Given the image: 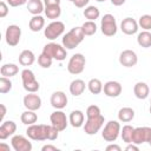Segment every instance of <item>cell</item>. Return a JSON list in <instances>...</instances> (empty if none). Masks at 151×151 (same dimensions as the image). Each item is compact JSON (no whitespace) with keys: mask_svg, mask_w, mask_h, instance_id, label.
Masks as SVG:
<instances>
[{"mask_svg":"<svg viewBox=\"0 0 151 151\" xmlns=\"http://www.w3.org/2000/svg\"><path fill=\"white\" fill-rule=\"evenodd\" d=\"M100 31L106 37H113L117 31H118V26H117V21L116 18L112 14H105L101 18V22H100Z\"/></svg>","mask_w":151,"mask_h":151,"instance_id":"cell-7","label":"cell"},{"mask_svg":"<svg viewBox=\"0 0 151 151\" xmlns=\"http://www.w3.org/2000/svg\"><path fill=\"white\" fill-rule=\"evenodd\" d=\"M149 145H150V146H151V139H150V142H149Z\"/></svg>","mask_w":151,"mask_h":151,"instance_id":"cell-50","label":"cell"},{"mask_svg":"<svg viewBox=\"0 0 151 151\" xmlns=\"http://www.w3.org/2000/svg\"><path fill=\"white\" fill-rule=\"evenodd\" d=\"M9 151V145H6L5 143H1L0 144V151Z\"/></svg>","mask_w":151,"mask_h":151,"instance_id":"cell-48","label":"cell"},{"mask_svg":"<svg viewBox=\"0 0 151 151\" xmlns=\"http://www.w3.org/2000/svg\"><path fill=\"white\" fill-rule=\"evenodd\" d=\"M0 110H1L0 120H1V122H4V118H5V116H6V112H7V110H6V106H5L4 104H0Z\"/></svg>","mask_w":151,"mask_h":151,"instance_id":"cell-45","label":"cell"},{"mask_svg":"<svg viewBox=\"0 0 151 151\" xmlns=\"http://www.w3.org/2000/svg\"><path fill=\"white\" fill-rule=\"evenodd\" d=\"M85 87H86V85H85V81L84 80H81V79H74L70 84V93L72 96H74V97H78V96H80V94L84 93Z\"/></svg>","mask_w":151,"mask_h":151,"instance_id":"cell-22","label":"cell"},{"mask_svg":"<svg viewBox=\"0 0 151 151\" xmlns=\"http://www.w3.org/2000/svg\"><path fill=\"white\" fill-rule=\"evenodd\" d=\"M83 13H84V17L91 21H96V19H98L100 15V12H99L98 7H96V6H87Z\"/></svg>","mask_w":151,"mask_h":151,"instance_id":"cell-32","label":"cell"},{"mask_svg":"<svg viewBox=\"0 0 151 151\" xmlns=\"http://www.w3.org/2000/svg\"><path fill=\"white\" fill-rule=\"evenodd\" d=\"M138 25L144 29V31H150L151 29V15L150 14H144L139 18Z\"/></svg>","mask_w":151,"mask_h":151,"instance_id":"cell-36","label":"cell"},{"mask_svg":"<svg viewBox=\"0 0 151 151\" xmlns=\"http://www.w3.org/2000/svg\"><path fill=\"white\" fill-rule=\"evenodd\" d=\"M7 4L11 6V7H18V6H22L25 5L28 0H6Z\"/></svg>","mask_w":151,"mask_h":151,"instance_id":"cell-40","label":"cell"},{"mask_svg":"<svg viewBox=\"0 0 151 151\" xmlns=\"http://www.w3.org/2000/svg\"><path fill=\"white\" fill-rule=\"evenodd\" d=\"M17 131V124L13 120H4L0 126V139L5 140L8 137L13 136Z\"/></svg>","mask_w":151,"mask_h":151,"instance_id":"cell-19","label":"cell"},{"mask_svg":"<svg viewBox=\"0 0 151 151\" xmlns=\"http://www.w3.org/2000/svg\"><path fill=\"white\" fill-rule=\"evenodd\" d=\"M45 26V19L39 14V15H33L28 22V27L32 32H39L44 28Z\"/></svg>","mask_w":151,"mask_h":151,"instance_id":"cell-25","label":"cell"},{"mask_svg":"<svg viewBox=\"0 0 151 151\" xmlns=\"http://www.w3.org/2000/svg\"><path fill=\"white\" fill-rule=\"evenodd\" d=\"M24 106L27 110H32V111H37L41 107V98L33 93V92H28V94H26L22 99Z\"/></svg>","mask_w":151,"mask_h":151,"instance_id":"cell-16","label":"cell"},{"mask_svg":"<svg viewBox=\"0 0 151 151\" xmlns=\"http://www.w3.org/2000/svg\"><path fill=\"white\" fill-rule=\"evenodd\" d=\"M96 1H98V2H104L105 0H96Z\"/></svg>","mask_w":151,"mask_h":151,"instance_id":"cell-49","label":"cell"},{"mask_svg":"<svg viewBox=\"0 0 151 151\" xmlns=\"http://www.w3.org/2000/svg\"><path fill=\"white\" fill-rule=\"evenodd\" d=\"M85 64H86V59L81 53H76L71 57V59L68 60L67 64V71L71 74H80L84 68H85Z\"/></svg>","mask_w":151,"mask_h":151,"instance_id":"cell-8","label":"cell"},{"mask_svg":"<svg viewBox=\"0 0 151 151\" xmlns=\"http://www.w3.org/2000/svg\"><path fill=\"white\" fill-rule=\"evenodd\" d=\"M20 120L22 124L25 125H32V124H35L37 120H38V116L35 113V111H32V110H26L21 113L20 116Z\"/></svg>","mask_w":151,"mask_h":151,"instance_id":"cell-27","label":"cell"},{"mask_svg":"<svg viewBox=\"0 0 151 151\" xmlns=\"http://www.w3.org/2000/svg\"><path fill=\"white\" fill-rule=\"evenodd\" d=\"M18 72H19V67H18L15 64H4V65L1 66V68H0L1 76L7 77V78L14 77Z\"/></svg>","mask_w":151,"mask_h":151,"instance_id":"cell-30","label":"cell"},{"mask_svg":"<svg viewBox=\"0 0 151 151\" xmlns=\"http://www.w3.org/2000/svg\"><path fill=\"white\" fill-rule=\"evenodd\" d=\"M68 1H72V2H73V1H74V0H68Z\"/></svg>","mask_w":151,"mask_h":151,"instance_id":"cell-52","label":"cell"},{"mask_svg":"<svg viewBox=\"0 0 151 151\" xmlns=\"http://www.w3.org/2000/svg\"><path fill=\"white\" fill-rule=\"evenodd\" d=\"M137 42L140 47L149 48L151 47V32L149 31H143L137 35Z\"/></svg>","mask_w":151,"mask_h":151,"instance_id":"cell-29","label":"cell"},{"mask_svg":"<svg viewBox=\"0 0 151 151\" xmlns=\"http://www.w3.org/2000/svg\"><path fill=\"white\" fill-rule=\"evenodd\" d=\"M87 87H88V91L92 93V94H99L101 91H103V83L97 79V78H92L90 79V81L87 83Z\"/></svg>","mask_w":151,"mask_h":151,"instance_id":"cell-31","label":"cell"},{"mask_svg":"<svg viewBox=\"0 0 151 151\" xmlns=\"http://www.w3.org/2000/svg\"><path fill=\"white\" fill-rule=\"evenodd\" d=\"M81 28H83V32L85 35H93L97 32V25L94 21H91V20L85 21L81 25Z\"/></svg>","mask_w":151,"mask_h":151,"instance_id":"cell-34","label":"cell"},{"mask_svg":"<svg viewBox=\"0 0 151 151\" xmlns=\"http://www.w3.org/2000/svg\"><path fill=\"white\" fill-rule=\"evenodd\" d=\"M52 61H53V59H52L51 57L46 55V54L42 53V52H41V54L38 57V64H39L42 68H48V67H51V66H52Z\"/></svg>","mask_w":151,"mask_h":151,"instance_id":"cell-37","label":"cell"},{"mask_svg":"<svg viewBox=\"0 0 151 151\" xmlns=\"http://www.w3.org/2000/svg\"><path fill=\"white\" fill-rule=\"evenodd\" d=\"M21 80H22V86H24V88H25L27 92H33V93H35V92L39 91L40 85H39L38 80L35 79L34 73H33L31 70L25 68V70L21 71Z\"/></svg>","mask_w":151,"mask_h":151,"instance_id":"cell-6","label":"cell"},{"mask_svg":"<svg viewBox=\"0 0 151 151\" xmlns=\"http://www.w3.org/2000/svg\"><path fill=\"white\" fill-rule=\"evenodd\" d=\"M133 93L138 99H146L150 93V88L146 83L144 81H138L133 86Z\"/></svg>","mask_w":151,"mask_h":151,"instance_id":"cell-21","label":"cell"},{"mask_svg":"<svg viewBox=\"0 0 151 151\" xmlns=\"http://www.w3.org/2000/svg\"><path fill=\"white\" fill-rule=\"evenodd\" d=\"M125 1L126 0H111V4L113 6H122V5L125 4Z\"/></svg>","mask_w":151,"mask_h":151,"instance_id":"cell-47","label":"cell"},{"mask_svg":"<svg viewBox=\"0 0 151 151\" xmlns=\"http://www.w3.org/2000/svg\"><path fill=\"white\" fill-rule=\"evenodd\" d=\"M21 38V28L18 25H9L6 28L5 32V39H6V44L8 46H17L20 41Z\"/></svg>","mask_w":151,"mask_h":151,"instance_id":"cell-10","label":"cell"},{"mask_svg":"<svg viewBox=\"0 0 151 151\" xmlns=\"http://www.w3.org/2000/svg\"><path fill=\"white\" fill-rule=\"evenodd\" d=\"M134 118V110L132 107H122L118 111V120L123 123H129Z\"/></svg>","mask_w":151,"mask_h":151,"instance_id":"cell-26","label":"cell"},{"mask_svg":"<svg viewBox=\"0 0 151 151\" xmlns=\"http://www.w3.org/2000/svg\"><path fill=\"white\" fill-rule=\"evenodd\" d=\"M88 1H90V0H74V1H73V5H74L76 7H78V8H84V7L88 4Z\"/></svg>","mask_w":151,"mask_h":151,"instance_id":"cell-41","label":"cell"},{"mask_svg":"<svg viewBox=\"0 0 151 151\" xmlns=\"http://www.w3.org/2000/svg\"><path fill=\"white\" fill-rule=\"evenodd\" d=\"M12 90V81L7 77H1L0 78V93L6 94Z\"/></svg>","mask_w":151,"mask_h":151,"instance_id":"cell-35","label":"cell"},{"mask_svg":"<svg viewBox=\"0 0 151 151\" xmlns=\"http://www.w3.org/2000/svg\"><path fill=\"white\" fill-rule=\"evenodd\" d=\"M103 91H104L105 96H107L110 98H117L118 96H120V93L123 91V87H122L120 83H118L116 80H110V81L104 84Z\"/></svg>","mask_w":151,"mask_h":151,"instance_id":"cell-15","label":"cell"},{"mask_svg":"<svg viewBox=\"0 0 151 151\" xmlns=\"http://www.w3.org/2000/svg\"><path fill=\"white\" fill-rule=\"evenodd\" d=\"M45 6H52V5H60V0H44Z\"/></svg>","mask_w":151,"mask_h":151,"instance_id":"cell-46","label":"cell"},{"mask_svg":"<svg viewBox=\"0 0 151 151\" xmlns=\"http://www.w3.org/2000/svg\"><path fill=\"white\" fill-rule=\"evenodd\" d=\"M42 53L51 57L52 59H55L58 61H63L67 57V51L63 45H59L57 42H48L44 46Z\"/></svg>","mask_w":151,"mask_h":151,"instance_id":"cell-3","label":"cell"},{"mask_svg":"<svg viewBox=\"0 0 151 151\" xmlns=\"http://www.w3.org/2000/svg\"><path fill=\"white\" fill-rule=\"evenodd\" d=\"M65 31V25L63 21L55 20L52 21L51 24H48L46 26V28L44 29V35L48 39V40H54L58 37H60Z\"/></svg>","mask_w":151,"mask_h":151,"instance_id":"cell-9","label":"cell"},{"mask_svg":"<svg viewBox=\"0 0 151 151\" xmlns=\"http://www.w3.org/2000/svg\"><path fill=\"white\" fill-rule=\"evenodd\" d=\"M45 15L47 17V19L51 20H55L61 15V8L60 5H52V6H45Z\"/></svg>","mask_w":151,"mask_h":151,"instance_id":"cell-28","label":"cell"},{"mask_svg":"<svg viewBox=\"0 0 151 151\" xmlns=\"http://www.w3.org/2000/svg\"><path fill=\"white\" fill-rule=\"evenodd\" d=\"M50 120H51V124L60 132V131H64L66 127H67V124L70 123L65 112H63L61 110H57L54 112L51 113L50 116Z\"/></svg>","mask_w":151,"mask_h":151,"instance_id":"cell-12","label":"cell"},{"mask_svg":"<svg viewBox=\"0 0 151 151\" xmlns=\"http://www.w3.org/2000/svg\"><path fill=\"white\" fill-rule=\"evenodd\" d=\"M133 130H134V127L131 126V125H124V126H123V129L120 130V137H122L123 142H125L126 144L132 143Z\"/></svg>","mask_w":151,"mask_h":151,"instance_id":"cell-33","label":"cell"},{"mask_svg":"<svg viewBox=\"0 0 151 151\" xmlns=\"http://www.w3.org/2000/svg\"><path fill=\"white\" fill-rule=\"evenodd\" d=\"M120 130H122V127H120L119 122H117V120H109L106 123V125L104 126L103 131H101V137H103L104 140L113 143L119 137Z\"/></svg>","mask_w":151,"mask_h":151,"instance_id":"cell-4","label":"cell"},{"mask_svg":"<svg viewBox=\"0 0 151 151\" xmlns=\"http://www.w3.org/2000/svg\"><path fill=\"white\" fill-rule=\"evenodd\" d=\"M35 60V55L31 50H24L19 54V64L22 66H31Z\"/></svg>","mask_w":151,"mask_h":151,"instance_id":"cell-24","label":"cell"},{"mask_svg":"<svg viewBox=\"0 0 151 151\" xmlns=\"http://www.w3.org/2000/svg\"><path fill=\"white\" fill-rule=\"evenodd\" d=\"M27 9L32 15H39L45 9V4L41 0H28Z\"/></svg>","mask_w":151,"mask_h":151,"instance_id":"cell-23","label":"cell"},{"mask_svg":"<svg viewBox=\"0 0 151 151\" xmlns=\"http://www.w3.org/2000/svg\"><path fill=\"white\" fill-rule=\"evenodd\" d=\"M150 113H151V105H150Z\"/></svg>","mask_w":151,"mask_h":151,"instance_id":"cell-51","label":"cell"},{"mask_svg":"<svg viewBox=\"0 0 151 151\" xmlns=\"http://www.w3.org/2000/svg\"><path fill=\"white\" fill-rule=\"evenodd\" d=\"M106 151H122V147L117 144H110L106 146Z\"/></svg>","mask_w":151,"mask_h":151,"instance_id":"cell-43","label":"cell"},{"mask_svg":"<svg viewBox=\"0 0 151 151\" xmlns=\"http://www.w3.org/2000/svg\"><path fill=\"white\" fill-rule=\"evenodd\" d=\"M125 150H126V151H139V147H138V145L134 144V143H129L127 146L125 147Z\"/></svg>","mask_w":151,"mask_h":151,"instance_id":"cell-44","label":"cell"},{"mask_svg":"<svg viewBox=\"0 0 151 151\" xmlns=\"http://www.w3.org/2000/svg\"><path fill=\"white\" fill-rule=\"evenodd\" d=\"M41 151H59V149L54 145H51V144H47V145H44L41 147Z\"/></svg>","mask_w":151,"mask_h":151,"instance_id":"cell-42","label":"cell"},{"mask_svg":"<svg viewBox=\"0 0 151 151\" xmlns=\"http://www.w3.org/2000/svg\"><path fill=\"white\" fill-rule=\"evenodd\" d=\"M100 109L99 106L97 105H90L87 109H86V117H92V116H98L100 114Z\"/></svg>","mask_w":151,"mask_h":151,"instance_id":"cell-38","label":"cell"},{"mask_svg":"<svg viewBox=\"0 0 151 151\" xmlns=\"http://www.w3.org/2000/svg\"><path fill=\"white\" fill-rule=\"evenodd\" d=\"M119 63L124 67H133L138 63V57L132 50H124L119 54Z\"/></svg>","mask_w":151,"mask_h":151,"instance_id":"cell-14","label":"cell"},{"mask_svg":"<svg viewBox=\"0 0 151 151\" xmlns=\"http://www.w3.org/2000/svg\"><path fill=\"white\" fill-rule=\"evenodd\" d=\"M138 27H139L138 21H136L133 18H130V17L123 19L122 24H120V29L126 35H132V34L137 33Z\"/></svg>","mask_w":151,"mask_h":151,"instance_id":"cell-17","label":"cell"},{"mask_svg":"<svg viewBox=\"0 0 151 151\" xmlns=\"http://www.w3.org/2000/svg\"><path fill=\"white\" fill-rule=\"evenodd\" d=\"M26 134L29 139L37 140V142L55 140L58 138L59 131L52 124L51 125L32 124V125H28V127L26 129Z\"/></svg>","mask_w":151,"mask_h":151,"instance_id":"cell-1","label":"cell"},{"mask_svg":"<svg viewBox=\"0 0 151 151\" xmlns=\"http://www.w3.org/2000/svg\"><path fill=\"white\" fill-rule=\"evenodd\" d=\"M150 139H151V127L149 126L134 127L132 134V143L140 145L143 143H149Z\"/></svg>","mask_w":151,"mask_h":151,"instance_id":"cell-11","label":"cell"},{"mask_svg":"<svg viewBox=\"0 0 151 151\" xmlns=\"http://www.w3.org/2000/svg\"><path fill=\"white\" fill-rule=\"evenodd\" d=\"M50 103L55 110H63L67 105V97L63 91H55L52 93Z\"/></svg>","mask_w":151,"mask_h":151,"instance_id":"cell-18","label":"cell"},{"mask_svg":"<svg viewBox=\"0 0 151 151\" xmlns=\"http://www.w3.org/2000/svg\"><path fill=\"white\" fill-rule=\"evenodd\" d=\"M11 144L14 151H31L32 150V143L28 140V138L21 134L13 136L11 139Z\"/></svg>","mask_w":151,"mask_h":151,"instance_id":"cell-13","label":"cell"},{"mask_svg":"<svg viewBox=\"0 0 151 151\" xmlns=\"http://www.w3.org/2000/svg\"><path fill=\"white\" fill-rule=\"evenodd\" d=\"M104 116L100 113L98 116H92V117H87L86 122L84 123V131L86 134L88 136H93L97 132H99V130L103 127L104 125Z\"/></svg>","mask_w":151,"mask_h":151,"instance_id":"cell-5","label":"cell"},{"mask_svg":"<svg viewBox=\"0 0 151 151\" xmlns=\"http://www.w3.org/2000/svg\"><path fill=\"white\" fill-rule=\"evenodd\" d=\"M84 38H85V34L83 32L81 26H76L63 37L61 45L66 50H73L84 40Z\"/></svg>","mask_w":151,"mask_h":151,"instance_id":"cell-2","label":"cell"},{"mask_svg":"<svg viewBox=\"0 0 151 151\" xmlns=\"http://www.w3.org/2000/svg\"><path fill=\"white\" fill-rule=\"evenodd\" d=\"M68 122H70V124H71L73 127H80V126H83V125H84V122H85L84 112L80 111V110H73V111L70 113Z\"/></svg>","mask_w":151,"mask_h":151,"instance_id":"cell-20","label":"cell"},{"mask_svg":"<svg viewBox=\"0 0 151 151\" xmlns=\"http://www.w3.org/2000/svg\"><path fill=\"white\" fill-rule=\"evenodd\" d=\"M8 14V6L5 1L0 2V18H5Z\"/></svg>","mask_w":151,"mask_h":151,"instance_id":"cell-39","label":"cell"}]
</instances>
